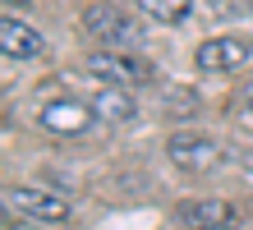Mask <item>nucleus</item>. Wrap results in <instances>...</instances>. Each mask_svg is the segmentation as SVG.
I'll return each mask as SVG.
<instances>
[{"label":"nucleus","mask_w":253,"mask_h":230,"mask_svg":"<svg viewBox=\"0 0 253 230\" xmlns=\"http://www.w3.org/2000/svg\"><path fill=\"white\" fill-rule=\"evenodd\" d=\"M83 33L111 46V51H129V46H143V23L133 14L115 9V5H87L83 9Z\"/></svg>","instance_id":"f257e3e1"},{"label":"nucleus","mask_w":253,"mask_h":230,"mask_svg":"<svg viewBox=\"0 0 253 230\" xmlns=\"http://www.w3.org/2000/svg\"><path fill=\"white\" fill-rule=\"evenodd\" d=\"M37 125L55 134V138H79L97 125V115H92V106L79 101V97H51V101H42V111H37Z\"/></svg>","instance_id":"f03ea898"},{"label":"nucleus","mask_w":253,"mask_h":230,"mask_svg":"<svg viewBox=\"0 0 253 230\" xmlns=\"http://www.w3.org/2000/svg\"><path fill=\"white\" fill-rule=\"evenodd\" d=\"M87 69L106 88H143V83H152V65L138 51H101V55H92Z\"/></svg>","instance_id":"7ed1b4c3"},{"label":"nucleus","mask_w":253,"mask_h":230,"mask_svg":"<svg viewBox=\"0 0 253 230\" xmlns=\"http://www.w3.org/2000/svg\"><path fill=\"white\" fill-rule=\"evenodd\" d=\"M203 74H235L240 65L253 60V37L244 33H221V37H207L198 51H193Z\"/></svg>","instance_id":"20e7f679"},{"label":"nucleus","mask_w":253,"mask_h":230,"mask_svg":"<svg viewBox=\"0 0 253 230\" xmlns=\"http://www.w3.org/2000/svg\"><path fill=\"white\" fill-rule=\"evenodd\" d=\"M14 212H23V217L33 221H69V198H60L55 189H37V184H14V189L5 193Z\"/></svg>","instance_id":"39448f33"},{"label":"nucleus","mask_w":253,"mask_h":230,"mask_svg":"<svg viewBox=\"0 0 253 230\" xmlns=\"http://www.w3.org/2000/svg\"><path fill=\"white\" fill-rule=\"evenodd\" d=\"M166 157L180 166V171H212L221 161V147L207 134H175L166 143Z\"/></svg>","instance_id":"423d86ee"},{"label":"nucleus","mask_w":253,"mask_h":230,"mask_svg":"<svg viewBox=\"0 0 253 230\" xmlns=\"http://www.w3.org/2000/svg\"><path fill=\"white\" fill-rule=\"evenodd\" d=\"M0 51L9 60H37L46 51V37L33 23H23L19 14H0Z\"/></svg>","instance_id":"0eeeda50"},{"label":"nucleus","mask_w":253,"mask_h":230,"mask_svg":"<svg viewBox=\"0 0 253 230\" xmlns=\"http://www.w3.org/2000/svg\"><path fill=\"white\" fill-rule=\"evenodd\" d=\"M87 106H92L97 125H133V120H138V101L129 97V88H106L101 83Z\"/></svg>","instance_id":"6e6552de"},{"label":"nucleus","mask_w":253,"mask_h":230,"mask_svg":"<svg viewBox=\"0 0 253 230\" xmlns=\"http://www.w3.org/2000/svg\"><path fill=\"white\" fill-rule=\"evenodd\" d=\"M133 9L157 23H184L193 14V0H133Z\"/></svg>","instance_id":"1a4fd4ad"},{"label":"nucleus","mask_w":253,"mask_h":230,"mask_svg":"<svg viewBox=\"0 0 253 230\" xmlns=\"http://www.w3.org/2000/svg\"><path fill=\"white\" fill-rule=\"evenodd\" d=\"M184 221H193V226H235V212L226 203H189Z\"/></svg>","instance_id":"9d476101"},{"label":"nucleus","mask_w":253,"mask_h":230,"mask_svg":"<svg viewBox=\"0 0 253 230\" xmlns=\"http://www.w3.org/2000/svg\"><path fill=\"white\" fill-rule=\"evenodd\" d=\"M244 115H253V83L244 88Z\"/></svg>","instance_id":"9b49d317"},{"label":"nucleus","mask_w":253,"mask_h":230,"mask_svg":"<svg viewBox=\"0 0 253 230\" xmlns=\"http://www.w3.org/2000/svg\"><path fill=\"white\" fill-rule=\"evenodd\" d=\"M193 230H240V226H193Z\"/></svg>","instance_id":"f8f14e48"},{"label":"nucleus","mask_w":253,"mask_h":230,"mask_svg":"<svg viewBox=\"0 0 253 230\" xmlns=\"http://www.w3.org/2000/svg\"><path fill=\"white\" fill-rule=\"evenodd\" d=\"M249 5H253V0H249Z\"/></svg>","instance_id":"ddd939ff"}]
</instances>
